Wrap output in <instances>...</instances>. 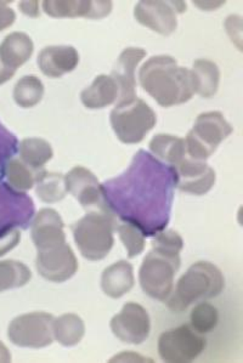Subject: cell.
<instances>
[{
  "label": "cell",
  "instance_id": "4fadbf2b",
  "mask_svg": "<svg viewBox=\"0 0 243 363\" xmlns=\"http://www.w3.org/2000/svg\"><path fill=\"white\" fill-rule=\"evenodd\" d=\"M111 330L121 342L138 345L150 335V316L141 305L126 303L121 313L112 318Z\"/></svg>",
  "mask_w": 243,
  "mask_h": 363
},
{
  "label": "cell",
  "instance_id": "52a82bcc",
  "mask_svg": "<svg viewBox=\"0 0 243 363\" xmlns=\"http://www.w3.org/2000/svg\"><path fill=\"white\" fill-rule=\"evenodd\" d=\"M180 267V257H169L152 250L144 259L139 281L144 293L158 301H166L172 294L174 276Z\"/></svg>",
  "mask_w": 243,
  "mask_h": 363
},
{
  "label": "cell",
  "instance_id": "ac0fdd59",
  "mask_svg": "<svg viewBox=\"0 0 243 363\" xmlns=\"http://www.w3.org/2000/svg\"><path fill=\"white\" fill-rule=\"evenodd\" d=\"M32 240L37 250H45L66 243L63 218L54 209H42L32 221Z\"/></svg>",
  "mask_w": 243,
  "mask_h": 363
},
{
  "label": "cell",
  "instance_id": "3957f363",
  "mask_svg": "<svg viewBox=\"0 0 243 363\" xmlns=\"http://www.w3.org/2000/svg\"><path fill=\"white\" fill-rule=\"evenodd\" d=\"M224 287L225 279L218 267L212 262H196L176 283V291L167 299L168 308L181 313L198 300L218 296Z\"/></svg>",
  "mask_w": 243,
  "mask_h": 363
},
{
  "label": "cell",
  "instance_id": "d6986e66",
  "mask_svg": "<svg viewBox=\"0 0 243 363\" xmlns=\"http://www.w3.org/2000/svg\"><path fill=\"white\" fill-rule=\"evenodd\" d=\"M80 54L70 45H54L43 49L38 55V66L46 77L60 78L76 69Z\"/></svg>",
  "mask_w": 243,
  "mask_h": 363
},
{
  "label": "cell",
  "instance_id": "5bb4252c",
  "mask_svg": "<svg viewBox=\"0 0 243 363\" xmlns=\"http://www.w3.org/2000/svg\"><path fill=\"white\" fill-rule=\"evenodd\" d=\"M36 267L43 279L63 283L76 274L78 262L71 247L63 243L50 250H38Z\"/></svg>",
  "mask_w": 243,
  "mask_h": 363
},
{
  "label": "cell",
  "instance_id": "f1b7e54d",
  "mask_svg": "<svg viewBox=\"0 0 243 363\" xmlns=\"http://www.w3.org/2000/svg\"><path fill=\"white\" fill-rule=\"evenodd\" d=\"M38 173L31 169L21 160L13 158L5 168V179L11 189L18 192H25L33 187Z\"/></svg>",
  "mask_w": 243,
  "mask_h": 363
},
{
  "label": "cell",
  "instance_id": "e0dca14e",
  "mask_svg": "<svg viewBox=\"0 0 243 363\" xmlns=\"http://www.w3.org/2000/svg\"><path fill=\"white\" fill-rule=\"evenodd\" d=\"M145 56H146V51L144 49L126 48L119 56L117 64L114 65L111 77L117 83L118 89H119L117 104L129 102L136 99L135 71Z\"/></svg>",
  "mask_w": 243,
  "mask_h": 363
},
{
  "label": "cell",
  "instance_id": "603a6c76",
  "mask_svg": "<svg viewBox=\"0 0 243 363\" xmlns=\"http://www.w3.org/2000/svg\"><path fill=\"white\" fill-rule=\"evenodd\" d=\"M191 76L195 94L210 99L218 91L220 71L218 66L210 60H196L193 62Z\"/></svg>",
  "mask_w": 243,
  "mask_h": 363
},
{
  "label": "cell",
  "instance_id": "f546056e",
  "mask_svg": "<svg viewBox=\"0 0 243 363\" xmlns=\"http://www.w3.org/2000/svg\"><path fill=\"white\" fill-rule=\"evenodd\" d=\"M31 277V270L25 264L15 260L0 262V293L14 288L23 287L30 282Z\"/></svg>",
  "mask_w": 243,
  "mask_h": 363
},
{
  "label": "cell",
  "instance_id": "484cf974",
  "mask_svg": "<svg viewBox=\"0 0 243 363\" xmlns=\"http://www.w3.org/2000/svg\"><path fill=\"white\" fill-rule=\"evenodd\" d=\"M18 150H20L21 161L37 173L44 169V165L54 156V151L50 144L39 138L22 140Z\"/></svg>",
  "mask_w": 243,
  "mask_h": 363
},
{
  "label": "cell",
  "instance_id": "8fae6325",
  "mask_svg": "<svg viewBox=\"0 0 243 363\" xmlns=\"http://www.w3.org/2000/svg\"><path fill=\"white\" fill-rule=\"evenodd\" d=\"M184 11H186V4L183 1L147 0L135 5L134 16L140 25L168 37L174 33L178 27V13Z\"/></svg>",
  "mask_w": 243,
  "mask_h": 363
},
{
  "label": "cell",
  "instance_id": "8992f818",
  "mask_svg": "<svg viewBox=\"0 0 243 363\" xmlns=\"http://www.w3.org/2000/svg\"><path fill=\"white\" fill-rule=\"evenodd\" d=\"M232 131L234 129L220 112L200 114L185 139L188 156L205 162Z\"/></svg>",
  "mask_w": 243,
  "mask_h": 363
},
{
  "label": "cell",
  "instance_id": "1f68e13d",
  "mask_svg": "<svg viewBox=\"0 0 243 363\" xmlns=\"http://www.w3.org/2000/svg\"><path fill=\"white\" fill-rule=\"evenodd\" d=\"M117 231L129 258H135L143 253L145 250V236L138 228H135L134 225L123 223L117 225Z\"/></svg>",
  "mask_w": 243,
  "mask_h": 363
},
{
  "label": "cell",
  "instance_id": "7a4b0ae2",
  "mask_svg": "<svg viewBox=\"0 0 243 363\" xmlns=\"http://www.w3.org/2000/svg\"><path fill=\"white\" fill-rule=\"evenodd\" d=\"M140 85L162 107L183 105L193 99V76L188 68L179 67L172 56H153L139 72Z\"/></svg>",
  "mask_w": 243,
  "mask_h": 363
},
{
  "label": "cell",
  "instance_id": "cb8c5ba5",
  "mask_svg": "<svg viewBox=\"0 0 243 363\" xmlns=\"http://www.w3.org/2000/svg\"><path fill=\"white\" fill-rule=\"evenodd\" d=\"M150 150L155 156L166 162V164L176 167L188 157L185 139L176 136L160 134L153 136L150 143Z\"/></svg>",
  "mask_w": 243,
  "mask_h": 363
},
{
  "label": "cell",
  "instance_id": "5b68a950",
  "mask_svg": "<svg viewBox=\"0 0 243 363\" xmlns=\"http://www.w3.org/2000/svg\"><path fill=\"white\" fill-rule=\"evenodd\" d=\"M111 125L123 144L141 143L148 131L155 128L157 117L150 106L141 99L117 104L111 116Z\"/></svg>",
  "mask_w": 243,
  "mask_h": 363
},
{
  "label": "cell",
  "instance_id": "9c48e42d",
  "mask_svg": "<svg viewBox=\"0 0 243 363\" xmlns=\"http://www.w3.org/2000/svg\"><path fill=\"white\" fill-rule=\"evenodd\" d=\"M33 199L25 192L11 189L0 182V237L15 230H26L33 221Z\"/></svg>",
  "mask_w": 243,
  "mask_h": 363
},
{
  "label": "cell",
  "instance_id": "836d02e7",
  "mask_svg": "<svg viewBox=\"0 0 243 363\" xmlns=\"http://www.w3.org/2000/svg\"><path fill=\"white\" fill-rule=\"evenodd\" d=\"M18 146L20 145L16 136L0 122V182L4 180L5 168L9 161H11L16 155Z\"/></svg>",
  "mask_w": 243,
  "mask_h": 363
},
{
  "label": "cell",
  "instance_id": "6da1fadb",
  "mask_svg": "<svg viewBox=\"0 0 243 363\" xmlns=\"http://www.w3.org/2000/svg\"><path fill=\"white\" fill-rule=\"evenodd\" d=\"M176 189L174 168L145 150H139L124 173L101 184L109 211L145 237L167 228Z\"/></svg>",
  "mask_w": 243,
  "mask_h": 363
},
{
  "label": "cell",
  "instance_id": "ba28073f",
  "mask_svg": "<svg viewBox=\"0 0 243 363\" xmlns=\"http://www.w3.org/2000/svg\"><path fill=\"white\" fill-rule=\"evenodd\" d=\"M54 316L48 313H31L18 316L9 325L10 342L20 347L42 349L54 342Z\"/></svg>",
  "mask_w": 243,
  "mask_h": 363
},
{
  "label": "cell",
  "instance_id": "83f0119b",
  "mask_svg": "<svg viewBox=\"0 0 243 363\" xmlns=\"http://www.w3.org/2000/svg\"><path fill=\"white\" fill-rule=\"evenodd\" d=\"M44 85L38 77L25 76L17 82L14 89V100L23 108H31L42 101Z\"/></svg>",
  "mask_w": 243,
  "mask_h": 363
},
{
  "label": "cell",
  "instance_id": "8d00e7d4",
  "mask_svg": "<svg viewBox=\"0 0 243 363\" xmlns=\"http://www.w3.org/2000/svg\"><path fill=\"white\" fill-rule=\"evenodd\" d=\"M18 8L21 10L22 13H25L26 16L36 17L39 16V3L38 1H21L18 3Z\"/></svg>",
  "mask_w": 243,
  "mask_h": 363
},
{
  "label": "cell",
  "instance_id": "9a60e30c",
  "mask_svg": "<svg viewBox=\"0 0 243 363\" xmlns=\"http://www.w3.org/2000/svg\"><path fill=\"white\" fill-rule=\"evenodd\" d=\"M176 187L185 194L203 196L208 194L215 184V172L203 161L185 158L174 167Z\"/></svg>",
  "mask_w": 243,
  "mask_h": 363
},
{
  "label": "cell",
  "instance_id": "d4e9b609",
  "mask_svg": "<svg viewBox=\"0 0 243 363\" xmlns=\"http://www.w3.org/2000/svg\"><path fill=\"white\" fill-rule=\"evenodd\" d=\"M85 325L82 318L75 313H65L53 322V335L55 340L63 347H75L83 339Z\"/></svg>",
  "mask_w": 243,
  "mask_h": 363
},
{
  "label": "cell",
  "instance_id": "4316f807",
  "mask_svg": "<svg viewBox=\"0 0 243 363\" xmlns=\"http://www.w3.org/2000/svg\"><path fill=\"white\" fill-rule=\"evenodd\" d=\"M36 194L44 203L60 202L68 194L65 175L63 174L40 170L36 178Z\"/></svg>",
  "mask_w": 243,
  "mask_h": 363
},
{
  "label": "cell",
  "instance_id": "7c38bea8",
  "mask_svg": "<svg viewBox=\"0 0 243 363\" xmlns=\"http://www.w3.org/2000/svg\"><path fill=\"white\" fill-rule=\"evenodd\" d=\"M65 182L68 194H71L84 209L112 214L106 206L101 184L90 170L84 167H75L65 177Z\"/></svg>",
  "mask_w": 243,
  "mask_h": 363
},
{
  "label": "cell",
  "instance_id": "d590c367",
  "mask_svg": "<svg viewBox=\"0 0 243 363\" xmlns=\"http://www.w3.org/2000/svg\"><path fill=\"white\" fill-rule=\"evenodd\" d=\"M16 20V13L9 8L8 1H0V32L6 30Z\"/></svg>",
  "mask_w": 243,
  "mask_h": 363
},
{
  "label": "cell",
  "instance_id": "ffe728a7",
  "mask_svg": "<svg viewBox=\"0 0 243 363\" xmlns=\"http://www.w3.org/2000/svg\"><path fill=\"white\" fill-rule=\"evenodd\" d=\"M34 45L32 39L23 32H14L0 44V64L16 73L31 59Z\"/></svg>",
  "mask_w": 243,
  "mask_h": 363
},
{
  "label": "cell",
  "instance_id": "4dcf8cb0",
  "mask_svg": "<svg viewBox=\"0 0 243 363\" xmlns=\"http://www.w3.org/2000/svg\"><path fill=\"white\" fill-rule=\"evenodd\" d=\"M191 325L198 333H208L218 325L219 315L217 308L208 303H201L191 311Z\"/></svg>",
  "mask_w": 243,
  "mask_h": 363
},
{
  "label": "cell",
  "instance_id": "e575fe53",
  "mask_svg": "<svg viewBox=\"0 0 243 363\" xmlns=\"http://www.w3.org/2000/svg\"><path fill=\"white\" fill-rule=\"evenodd\" d=\"M20 240H21L20 230H15L13 233L0 237V257H3L10 250H13L20 243Z\"/></svg>",
  "mask_w": 243,
  "mask_h": 363
},
{
  "label": "cell",
  "instance_id": "d6a6232c",
  "mask_svg": "<svg viewBox=\"0 0 243 363\" xmlns=\"http://www.w3.org/2000/svg\"><path fill=\"white\" fill-rule=\"evenodd\" d=\"M184 248V241L179 233L173 230H163L156 233L152 240V250L169 257H180V252Z\"/></svg>",
  "mask_w": 243,
  "mask_h": 363
},
{
  "label": "cell",
  "instance_id": "277c9868",
  "mask_svg": "<svg viewBox=\"0 0 243 363\" xmlns=\"http://www.w3.org/2000/svg\"><path fill=\"white\" fill-rule=\"evenodd\" d=\"M117 225L116 216L102 211H89L72 225L75 242L84 258L90 262L105 259L114 247Z\"/></svg>",
  "mask_w": 243,
  "mask_h": 363
},
{
  "label": "cell",
  "instance_id": "f35d334b",
  "mask_svg": "<svg viewBox=\"0 0 243 363\" xmlns=\"http://www.w3.org/2000/svg\"><path fill=\"white\" fill-rule=\"evenodd\" d=\"M11 361V354L5 347L3 342H0V363H8Z\"/></svg>",
  "mask_w": 243,
  "mask_h": 363
},
{
  "label": "cell",
  "instance_id": "30bf717a",
  "mask_svg": "<svg viewBox=\"0 0 243 363\" xmlns=\"http://www.w3.org/2000/svg\"><path fill=\"white\" fill-rule=\"evenodd\" d=\"M205 349V339L196 334L189 325L167 330L158 339V354L164 362H193Z\"/></svg>",
  "mask_w": 243,
  "mask_h": 363
},
{
  "label": "cell",
  "instance_id": "2e32d148",
  "mask_svg": "<svg viewBox=\"0 0 243 363\" xmlns=\"http://www.w3.org/2000/svg\"><path fill=\"white\" fill-rule=\"evenodd\" d=\"M43 10L53 18H77L84 17L90 20H101L109 16L112 11L111 1H53L46 0L42 3Z\"/></svg>",
  "mask_w": 243,
  "mask_h": 363
},
{
  "label": "cell",
  "instance_id": "7402d4cb",
  "mask_svg": "<svg viewBox=\"0 0 243 363\" xmlns=\"http://www.w3.org/2000/svg\"><path fill=\"white\" fill-rule=\"evenodd\" d=\"M119 89L114 78L101 74L95 78L92 84L80 94V100L87 108L100 110L118 101Z\"/></svg>",
  "mask_w": 243,
  "mask_h": 363
},
{
  "label": "cell",
  "instance_id": "44dd1931",
  "mask_svg": "<svg viewBox=\"0 0 243 363\" xmlns=\"http://www.w3.org/2000/svg\"><path fill=\"white\" fill-rule=\"evenodd\" d=\"M134 287V271L131 264L121 260L102 272L101 288L106 296L118 299Z\"/></svg>",
  "mask_w": 243,
  "mask_h": 363
},
{
  "label": "cell",
  "instance_id": "74e56055",
  "mask_svg": "<svg viewBox=\"0 0 243 363\" xmlns=\"http://www.w3.org/2000/svg\"><path fill=\"white\" fill-rule=\"evenodd\" d=\"M14 74H15V72L10 71V69L5 68L3 65L0 64V85L10 81L13 78Z\"/></svg>",
  "mask_w": 243,
  "mask_h": 363
}]
</instances>
